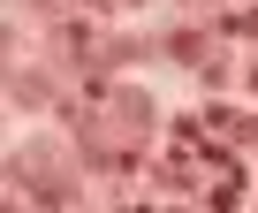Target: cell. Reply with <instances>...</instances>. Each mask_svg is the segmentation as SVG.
<instances>
[{"label": "cell", "instance_id": "1", "mask_svg": "<svg viewBox=\"0 0 258 213\" xmlns=\"http://www.w3.org/2000/svg\"><path fill=\"white\" fill-rule=\"evenodd\" d=\"M167 54H175L182 69H190V61H205V31H175V38H167Z\"/></svg>", "mask_w": 258, "mask_h": 213}, {"label": "cell", "instance_id": "2", "mask_svg": "<svg viewBox=\"0 0 258 213\" xmlns=\"http://www.w3.org/2000/svg\"><path fill=\"white\" fill-rule=\"evenodd\" d=\"M16 99H23V107H46V99H53V84H46L38 69H23V76H16Z\"/></svg>", "mask_w": 258, "mask_h": 213}, {"label": "cell", "instance_id": "3", "mask_svg": "<svg viewBox=\"0 0 258 213\" xmlns=\"http://www.w3.org/2000/svg\"><path fill=\"white\" fill-rule=\"evenodd\" d=\"M220 31H228V38H258V8H228Z\"/></svg>", "mask_w": 258, "mask_h": 213}, {"label": "cell", "instance_id": "4", "mask_svg": "<svg viewBox=\"0 0 258 213\" xmlns=\"http://www.w3.org/2000/svg\"><path fill=\"white\" fill-rule=\"evenodd\" d=\"M69 8H91V16H106V8H114V0H69Z\"/></svg>", "mask_w": 258, "mask_h": 213}, {"label": "cell", "instance_id": "5", "mask_svg": "<svg viewBox=\"0 0 258 213\" xmlns=\"http://www.w3.org/2000/svg\"><path fill=\"white\" fill-rule=\"evenodd\" d=\"M0 54H8V23H0Z\"/></svg>", "mask_w": 258, "mask_h": 213}]
</instances>
